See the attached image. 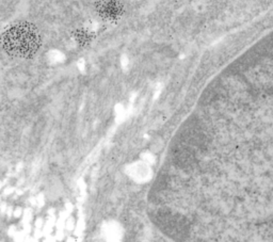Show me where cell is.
<instances>
[{"instance_id": "2", "label": "cell", "mask_w": 273, "mask_h": 242, "mask_svg": "<svg viewBox=\"0 0 273 242\" xmlns=\"http://www.w3.org/2000/svg\"><path fill=\"white\" fill-rule=\"evenodd\" d=\"M99 10L101 15L107 18H114L120 13V6L114 0H106L101 3Z\"/></svg>"}, {"instance_id": "1", "label": "cell", "mask_w": 273, "mask_h": 242, "mask_svg": "<svg viewBox=\"0 0 273 242\" xmlns=\"http://www.w3.org/2000/svg\"><path fill=\"white\" fill-rule=\"evenodd\" d=\"M39 34L33 27L20 24L12 27L4 35L3 45L10 55L18 58H28L39 48Z\"/></svg>"}]
</instances>
